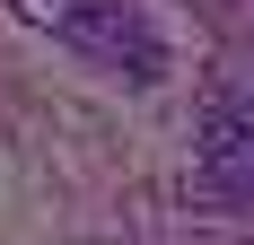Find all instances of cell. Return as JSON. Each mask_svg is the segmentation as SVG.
<instances>
[{"label":"cell","mask_w":254,"mask_h":245,"mask_svg":"<svg viewBox=\"0 0 254 245\" xmlns=\"http://www.w3.org/2000/svg\"><path fill=\"white\" fill-rule=\"evenodd\" d=\"M53 18H62V35H70L79 53H97V61H131V79H140V88H149V79H167L158 35L131 18L123 0H53Z\"/></svg>","instance_id":"cell-1"},{"label":"cell","mask_w":254,"mask_h":245,"mask_svg":"<svg viewBox=\"0 0 254 245\" xmlns=\"http://www.w3.org/2000/svg\"><path fill=\"white\" fill-rule=\"evenodd\" d=\"M193 158H202V193L254 201V105H237V97L202 105V122H193Z\"/></svg>","instance_id":"cell-2"}]
</instances>
